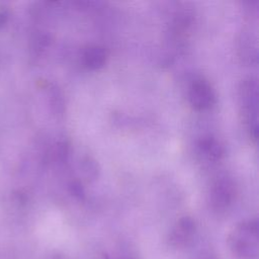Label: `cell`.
<instances>
[{"mask_svg":"<svg viewBox=\"0 0 259 259\" xmlns=\"http://www.w3.org/2000/svg\"><path fill=\"white\" fill-rule=\"evenodd\" d=\"M228 246L236 259H257L259 253L257 220H247L236 225L228 236Z\"/></svg>","mask_w":259,"mask_h":259,"instance_id":"cell-1","label":"cell"},{"mask_svg":"<svg viewBox=\"0 0 259 259\" xmlns=\"http://www.w3.org/2000/svg\"><path fill=\"white\" fill-rule=\"evenodd\" d=\"M257 83L252 78L242 82L240 88V100L244 119L250 137L254 140L257 138Z\"/></svg>","mask_w":259,"mask_h":259,"instance_id":"cell-2","label":"cell"},{"mask_svg":"<svg viewBox=\"0 0 259 259\" xmlns=\"http://www.w3.org/2000/svg\"><path fill=\"white\" fill-rule=\"evenodd\" d=\"M236 196L235 185L228 177L218 178L211 186L209 206L218 214L225 213L233 204Z\"/></svg>","mask_w":259,"mask_h":259,"instance_id":"cell-3","label":"cell"},{"mask_svg":"<svg viewBox=\"0 0 259 259\" xmlns=\"http://www.w3.org/2000/svg\"><path fill=\"white\" fill-rule=\"evenodd\" d=\"M188 99L196 110H205L215 103V94L210 84L202 78L194 80L188 91Z\"/></svg>","mask_w":259,"mask_h":259,"instance_id":"cell-4","label":"cell"},{"mask_svg":"<svg viewBox=\"0 0 259 259\" xmlns=\"http://www.w3.org/2000/svg\"><path fill=\"white\" fill-rule=\"evenodd\" d=\"M195 231V222L190 217L180 218L169 232L168 244L176 249L184 248L192 241Z\"/></svg>","mask_w":259,"mask_h":259,"instance_id":"cell-5","label":"cell"},{"mask_svg":"<svg viewBox=\"0 0 259 259\" xmlns=\"http://www.w3.org/2000/svg\"><path fill=\"white\" fill-rule=\"evenodd\" d=\"M107 59V52L100 46L87 47L82 55L84 66L88 70H98L105 65Z\"/></svg>","mask_w":259,"mask_h":259,"instance_id":"cell-6","label":"cell"},{"mask_svg":"<svg viewBox=\"0 0 259 259\" xmlns=\"http://www.w3.org/2000/svg\"><path fill=\"white\" fill-rule=\"evenodd\" d=\"M198 147L204 155L212 160H219L224 155L223 146L214 138L211 137L201 139L198 143Z\"/></svg>","mask_w":259,"mask_h":259,"instance_id":"cell-7","label":"cell"},{"mask_svg":"<svg viewBox=\"0 0 259 259\" xmlns=\"http://www.w3.org/2000/svg\"><path fill=\"white\" fill-rule=\"evenodd\" d=\"M70 188H71L72 193H73L75 196L81 198V197L84 195V191H83V189H82V187H81V185H80L79 182H73V183L71 184Z\"/></svg>","mask_w":259,"mask_h":259,"instance_id":"cell-8","label":"cell"},{"mask_svg":"<svg viewBox=\"0 0 259 259\" xmlns=\"http://www.w3.org/2000/svg\"><path fill=\"white\" fill-rule=\"evenodd\" d=\"M7 18H8L7 11L6 10H1L0 11V26H2L6 22Z\"/></svg>","mask_w":259,"mask_h":259,"instance_id":"cell-9","label":"cell"}]
</instances>
